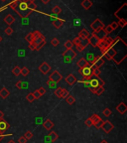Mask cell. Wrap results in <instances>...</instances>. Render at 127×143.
<instances>
[{"label": "cell", "instance_id": "22", "mask_svg": "<svg viewBox=\"0 0 127 143\" xmlns=\"http://www.w3.org/2000/svg\"><path fill=\"white\" fill-rule=\"evenodd\" d=\"M9 95H10V92L6 88H3L0 89V98H1V99H7Z\"/></svg>", "mask_w": 127, "mask_h": 143}, {"label": "cell", "instance_id": "43", "mask_svg": "<svg viewBox=\"0 0 127 143\" xmlns=\"http://www.w3.org/2000/svg\"><path fill=\"white\" fill-rule=\"evenodd\" d=\"M24 137L26 138L27 140H29V139H31V138L33 137V132L32 131H27L25 134H24Z\"/></svg>", "mask_w": 127, "mask_h": 143}, {"label": "cell", "instance_id": "60", "mask_svg": "<svg viewBox=\"0 0 127 143\" xmlns=\"http://www.w3.org/2000/svg\"><path fill=\"white\" fill-rule=\"evenodd\" d=\"M1 1H7V0H1Z\"/></svg>", "mask_w": 127, "mask_h": 143}, {"label": "cell", "instance_id": "11", "mask_svg": "<svg viewBox=\"0 0 127 143\" xmlns=\"http://www.w3.org/2000/svg\"><path fill=\"white\" fill-rule=\"evenodd\" d=\"M91 28H92L93 31H98L100 29H103L104 25H103V23L101 22L99 19H95L93 22L91 23Z\"/></svg>", "mask_w": 127, "mask_h": 143}, {"label": "cell", "instance_id": "59", "mask_svg": "<svg viewBox=\"0 0 127 143\" xmlns=\"http://www.w3.org/2000/svg\"><path fill=\"white\" fill-rule=\"evenodd\" d=\"M1 41H2V37L0 36V43H1Z\"/></svg>", "mask_w": 127, "mask_h": 143}, {"label": "cell", "instance_id": "6", "mask_svg": "<svg viewBox=\"0 0 127 143\" xmlns=\"http://www.w3.org/2000/svg\"><path fill=\"white\" fill-rule=\"evenodd\" d=\"M54 94L58 99H66L69 95V92L64 88H58L57 89L54 90Z\"/></svg>", "mask_w": 127, "mask_h": 143}, {"label": "cell", "instance_id": "31", "mask_svg": "<svg viewBox=\"0 0 127 143\" xmlns=\"http://www.w3.org/2000/svg\"><path fill=\"white\" fill-rule=\"evenodd\" d=\"M12 73H13V75H14V76L18 77L19 75H21V69H20L18 66H15L13 69H12Z\"/></svg>", "mask_w": 127, "mask_h": 143}, {"label": "cell", "instance_id": "8", "mask_svg": "<svg viewBox=\"0 0 127 143\" xmlns=\"http://www.w3.org/2000/svg\"><path fill=\"white\" fill-rule=\"evenodd\" d=\"M62 79H63V76L61 75V73H60L59 71H54L52 74H51L50 80H49V81L57 83H59Z\"/></svg>", "mask_w": 127, "mask_h": 143}, {"label": "cell", "instance_id": "56", "mask_svg": "<svg viewBox=\"0 0 127 143\" xmlns=\"http://www.w3.org/2000/svg\"><path fill=\"white\" fill-rule=\"evenodd\" d=\"M7 143H16V142H15L14 140H9V141H8Z\"/></svg>", "mask_w": 127, "mask_h": 143}, {"label": "cell", "instance_id": "42", "mask_svg": "<svg viewBox=\"0 0 127 143\" xmlns=\"http://www.w3.org/2000/svg\"><path fill=\"white\" fill-rule=\"evenodd\" d=\"M61 11H62V9L60 6L56 5L55 7L53 8V13H54V14H59V13H61Z\"/></svg>", "mask_w": 127, "mask_h": 143}, {"label": "cell", "instance_id": "30", "mask_svg": "<svg viewBox=\"0 0 127 143\" xmlns=\"http://www.w3.org/2000/svg\"><path fill=\"white\" fill-rule=\"evenodd\" d=\"M27 5H28V8H29L31 11H34V10L37 9V6L34 3V1H27Z\"/></svg>", "mask_w": 127, "mask_h": 143}, {"label": "cell", "instance_id": "27", "mask_svg": "<svg viewBox=\"0 0 127 143\" xmlns=\"http://www.w3.org/2000/svg\"><path fill=\"white\" fill-rule=\"evenodd\" d=\"M58 138H59V135L57 134V132H54V131L51 132L50 134H49V136H48V139H49L50 141H52V142L56 141Z\"/></svg>", "mask_w": 127, "mask_h": 143}, {"label": "cell", "instance_id": "38", "mask_svg": "<svg viewBox=\"0 0 127 143\" xmlns=\"http://www.w3.org/2000/svg\"><path fill=\"white\" fill-rule=\"evenodd\" d=\"M72 46H73V44H72V41H70V40H68L66 43H65V48H66V50L69 49H72Z\"/></svg>", "mask_w": 127, "mask_h": 143}, {"label": "cell", "instance_id": "4", "mask_svg": "<svg viewBox=\"0 0 127 143\" xmlns=\"http://www.w3.org/2000/svg\"><path fill=\"white\" fill-rule=\"evenodd\" d=\"M46 44V39L45 38H34L31 43H29V48L31 50L39 51L42 49Z\"/></svg>", "mask_w": 127, "mask_h": 143}, {"label": "cell", "instance_id": "52", "mask_svg": "<svg viewBox=\"0 0 127 143\" xmlns=\"http://www.w3.org/2000/svg\"><path fill=\"white\" fill-rule=\"evenodd\" d=\"M110 27L112 28V30H115L118 27V24H117V22H112L110 24Z\"/></svg>", "mask_w": 127, "mask_h": 143}, {"label": "cell", "instance_id": "5", "mask_svg": "<svg viewBox=\"0 0 127 143\" xmlns=\"http://www.w3.org/2000/svg\"><path fill=\"white\" fill-rule=\"evenodd\" d=\"M92 70H93V68L89 65V66L85 67V68L79 69V70H78V73H79V74H82L83 77L90 79V77L93 76V75H92Z\"/></svg>", "mask_w": 127, "mask_h": 143}, {"label": "cell", "instance_id": "9", "mask_svg": "<svg viewBox=\"0 0 127 143\" xmlns=\"http://www.w3.org/2000/svg\"><path fill=\"white\" fill-rule=\"evenodd\" d=\"M101 128H102V130H103L105 133H110V132L113 130L114 125L111 123L110 121L106 120V121H104V122H103V124H102Z\"/></svg>", "mask_w": 127, "mask_h": 143}, {"label": "cell", "instance_id": "10", "mask_svg": "<svg viewBox=\"0 0 127 143\" xmlns=\"http://www.w3.org/2000/svg\"><path fill=\"white\" fill-rule=\"evenodd\" d=\"M38 69H39V71L41 72L43 75H47V74L51 71V66L48 64V63L44 62V63H42V64L39 66Z\"/></svg>", "mask_w": 127, "mask_h": 143}, {"label": "cell", "instance_id": "16", "mask_svg": "<svg viewBox=\"0 0 127 143\" xmlns=\"http://www.w3.org/2000/svg\"><path fill=\"white\" fill-rule=\"evenodd\" d=\"M116 110H117L120 114H124L127 111V105H125L124 102H121V103H119V105L116 106Z\"/></svg>", "mask_w": 127, "mask_h": 143}, {"label": "cell", "instance_id": "19", "mask_svg": "<svg viewBox=\"0 0 127 143\" xmlns=\"http://www.w3.org/2000/svg\"><path fill=\"white\" fill-rule=\"evenodd\" d=\"M43 127H44L46 130H51L53 127H54V122L51 120V119H46L43 123Z\"/></svg>", "mask_w": 127, "mask_h": 143}, {"label": "cell", "instance_id": "2", "mask_svg": "<svg viewBox=\"0 0 127 143\" xmlns=\"http://www.w3.org/2000/svg\"><path fill=\"white\" fill-rule=\"evenodd\" d=\"M88 88H89L90 92L93 93L94 90L99 87H104V82L100 79L99 77H95V76H92L89 80V83H88Z\"/></svg>", "mask_w": 127, "mask_h": 143}, {"label": "cell", "instance_id": "39", "mask_svg": "<svg viewBox=\"0 0 127 143\" xmlns=\"http://www.w3.org/2000/svg\"><path fill=\"white\" fill-rule=\"evenodd\" d=\"M33 39H34V37H33V33H29V34L27 35V36L25 37V40L27 41L28 43H31V42L33 41Z\"/></svg>", "mask_w": 127, "mask_h": 143}, {"label": "cell", "instance_id": "44", "mask_svg": "<svg viewBox=\"0 0 127 143\" xmlns=\"http://www.w3.org/2000/svg\"><path fill=\"white\" fill-rule=\"evenodd\" d=\"M84 123H85V125H86V126H89V127H90V126H92V125H93L92 120H91V118H90V117L86 118V119H85V121H84Z\"/></svg>", "mask_w": 127, "mask_h": 143}, {"label": "cell", "instance_id": "47", "mask_svg": "<svg viewBox=\"0 0 127 143\" xmlns=\"http://www.w3.org/2000/svg\"><path fill=\"white\" fill-rule=\"evenodd\" d=\"M104 31H105V33L108 35V34H110L113 30H112V28L110 27V25H108V26H106V27L104 28Z\"/></svg>", "mask_w": 127, "mask_h": 143}, {"label": "cell", "instance_id": "55", "mask_svg": "<svg viewBox=\"0 0 127 143\" xmlns=\"http://www.w3.org/2000/svg\"><path fill=\"white\" fill-rule=\"evenodd\" d=\"M4 136H5L4 134H0V142H1L2 140H3V138H4Z\"/></svg>", "mask_w": 127, "mask_h": 143}, {"label": "cell", "instance_id": "50", "mask_svg": "<svg viewBox=\"0 0 127 143\" xmlns=\"http://www.w3.org/2000/svg\"><path fill=\"white\" fill-rule=\"evenodd\" d=\"M33 95H34V98H35V99H41V96H42V95H41V94H40L38 92H37V89H36V90H35V92L33 93Z\"/></svg>", "mask_w": 127, "mask_h": 143}, {"label": "cell", "instance_id": "26", "mask_svg": "<svg viewBox=\"0 0 127 143\" xmlns=\"http://www.w3.org/2000/svg\"><path fill=\"white\" fill-rule=\"evenodd\" d=\"M95 59H96V56L93 55V54H91V53H89V54L88 53L86 54V59L85 60L89 62V64H92Z\"/></svg>", "mask_w": 127, "mask_h": 143}, {"label": "cell", "instance_id": "58", "mask_svg": "<svg viewBox=\"0 0 127 143\" xmlns=\"http://www.w3.org/2000/svg\"><path fill=\"white\" fill-rule=\"evenodd\" d=\"M21 1H25V2H27V1H34V0H21Z\"/></svg>", "mask_w": 127, "mask_h": 143}, {"label": "cell", "instance_id": "18", "mask_svg": "<svg viewBox=\"0 0 127 143\" xmlns=\"http://www.w3.org/2000/svg\"><path fill=\"white\" fill-rule=\"evenodd\" d=\"M99 41H100V40H98V39L96 38L95 36H93V35H90V37L89 38V44H91L92 46H93V47H98Z\"/></svg>", "mask_w": 127, "mask_h": 143}, {"label": "cell", "instance_id": "34", "mask_svg": "<svg viewBox=\"0 0 127 143\" xmlns=\"http://www.w3.org/2000/svg\"><path fill=\"white\" fill-rule=\"evenodd\" d=\"M29 74H30V71H29V69L27 67H23L21 69V75H23L24 77H27Z\"/></svg>", "mask_w": 127, "mask_h": 143}, {"label": "cell", "instance_id": "53", "mask_svg": "<svg viewBox=\"0 0 127 143\" xmlns=\"http://www.w3.org/2000/svg\"><path fill=\"white\" fill-rule=\"evenodd\" d=\"M4 117V112L2 110H0V119H2Z\"/></svg>", "mask_w": 127, "mask_h": 143}, {"label": "cell", "instance_id": "17", "mask_svg": "<svg viewBox=\"0 0 127 143\" xmlns=\"http://www.w3.org/2000/svg\"><path fill=\"white\" fill-rule=\"evenodd\" d=\"M64 23H65V21L63 19H60V18H57V19L53 20V25H54V27L56 29H60L64 25Z\"/></svg>", "mask_w": 127, "mask_h": 143}, {"label": "cell", "instance_id": "1", "mask_svg": "<svg viewBox=\"0 0 127 143\" xmlns=\"http://www.w3.org/2000/svg\"><path fill=\"white\" fill-rule=\"evenodd\" d=\"M10 7L12 9H14L16 13L21 16L22 18L24 17H27L31 14V10L28 8V5H27V2L25 1H21V0H15L10 3Z\"/></svg>", "mask_w": 127, "mask_h": 143}, {"label": "cell", "instance_id": "51", "mask_svg": "<svg viewBox=\"0 0 127 143\" xmlns=\"http://www.w3.org/2000/svg\"><path fill=\"white\" fill-rule=\"evenodd\" d=\"M27 139L24 137V136H22V137L19 138V140H18V143H27Z\"/></svg>", "mask_w": 127, "mask_h": 143}, {"label": "cell", "instance_id": "36", "mask_svg": "<svg viewBox=\"0 0 127 143\" xmlns=\"http://www.w3.org/2000/svg\"><path fill=\"white\" fill-rule=\"evenodd\" d=\"M103 122H104V120H103V119H100V120H98L97 122H95L93 125L95 126V128H96V129H100V128H101V126H102V124H103Z\"/></svg>", "mask_w": 127, "mask_h": 143}, {"label": "cell", "instance_id": "35", "mask_svg": "<svg viewBox=\"0 0 127 143\" xmlns=\"http://www.w3.org/2000/svg\"><path fill=\"white\" fill-rule=\"evenodd\" d=\"M117 24H118V26H120V27H125L127 24V20L126 19H124V18L119 19V21L117 22Z\"/></svg>", "mask_w": 127, "mask_h": 143}, {"label": "cell", "instance_id": "45", "mask_svg": "<svg viewBox=\"0 0 127 143\" xmlns=\"http://www.w3.org/2000/svg\"><path fill=\"white\" fill-rule=\"evenodd\" d=\"M4 32H5L6 35H9V36H10V35L13 34V29H12L10 26H8V27L5 29V31H4Z\"/></svg>", "mask_w": 127, "mask_h": 143}, {"label": "cell", "instance_id": "57", "mask_svg": "<svg viewBox=\"0 0 127 143\" xmlns=\"http://www.w3.org/2000/svg\"><path fill=\"white\" fill-rule=\"evenodd\" d=\"M100 143H108V142H107L106 140H101V141H100Z\"/></svg>", "mask_w": 127, "mask_h": 143}, {"label": "cell", "instance_id": "24", "mask_svg": "<svg viewBox=\"0 0 127 143\" xmlns=\"http://www.w3.org/2000/svg\"><path fill=\"white\" fill-rule=\"evenodd\" d=\"M14 21H15V18H14V16L11 15V14H8V15L5 16V18H4V22H5L8 26H10L11 24H13Z\"/></svg>", "mask_w": 127, "mask_h": 143}, {"label": "cell", "instance_id": "49", "mask_svg": "<svg viewBox=\"0 0 127 143\" xmlns=\"http://www.w3.org/2000/svg\"><path fill=\"white\" fill-rule=\"evenodd\" d=\"M37 92H38L41 95H44V94H46V89H45L44 88H42V87H41V88H39L38 89H37Z\"/></svg>", "mask_w": 127, "mask_h": 143}, {"label": "cell", "instance_id": "29", "mask_svg": "<svg viewBox=\"0 0 127 143\" xmlns=\"http://www.w3.org/2000/svg\"><path fill=\"white\" fill-rule=\"evenodd\" d=\"M66 103H69L70 105H72L75 102H76V99H75L72 95H70V94H69V95L66 98Z\"/></svg>", "mask_w": 127, "mask_h": 143}, {"label": "cell", "instance_id": "40", "mask_svg": "<svg viewBox=\"0 0 127 143\" xmlns=\"http://www.w3.org/2000/svg\"><path fill=\"white\" fill-rule=\"evenodd\" d=\"M111 111L110 108H104V109L102 110V114L104 116H110L111 115Z\"/></svg>", "mask_w": 127, "mask_h": 143}, {"label": "cell", "instance_id": "20", "mask_svg": "<svg viewBox=\"0 0 127 143\" xmlns=\"http://www.w3.org/2000/svg\"><path fill=\"white\" fill-rule=\"evenodd\" d=\"M77 65L78 66V68H79V69H83V68H85V67L89 66V62L85 60L84 58H82V59H79V60L77 61Z\"/></svg>", "mask_w": 127, "mask_h": 143}, {"label": "cell", "instance_id": "48", "mask_svg": "<svg viewBox=\"0 0 127 143\" xmlns=\"http://www.w3.org/2000/svg\"><path fill=\"white\" fill-rule=\"evenodd\" d=\"M60 44V42H59V40L57 38H53L52 39V45L54 46V47H57L58 45Z\"/></svg>", "mask_w": 127, "mask_h": 143}, {"label": "cell", "instance_id": "33", "mask_svg": "<svg viewBox=\"0 0 127 143\" xmlns=\"http://www.w3.org/2000/svg\"><path fill=\"white\" fill-rule=\"evenodd\" d=\"M90 118H91V120H92V123H95V122H97L98 120H100L101 119V117H100L98 114H96V113H94V114H92V115L90 116Z\"/></svg>", "mask_w": 127, "mask_h": 143}, {"label": "cell", "instance_id": "13", "mask_svg": "<svg viewBox=\"0 0 127 143\" xmlns=\"http://www.w3.org/2000/svg\"><path fill=\"white\" fill-rule=\"evenodd\" d=\"M103 64H104V61L102 59V57H96V59L91 64V67H93L94 69H99Z\"/></svg>", "mask_w": 127, "mask_h": 143}, {"label": "cell", "instance_id": "54", "mask_svg": "<svg viewBox=\"0 0 127 143\" xmlns=\"http://www.w3.org/2000/svg\"><path fill=\"white\" fill-rule=\"evenodd\" d=\"M41 1H42L43 3H45V4H47V3H49V2H50L51 0H41Z\"/></svg>", "mask_w": 127, "mask_h": 143}, {"label": "cell", "instance_id": "21", "mask_svg": "<svg viewBox=\"0 0 127 143\" xmlns=\"http://www.w3.org/2000/svg\"><path fill=\"white\" fill-rule=\"evenodd\" d=\"M66 82L69 83L70 86H72V84H75V83H77V80L73 75H69V76L66 77Z\"/></svg>", "mask_w": 127, "mask_h": 143}, {"label": "cell", "instance_id": "32", "mask_svg": "<svg viewBox=\"0 0 127 143\" xmlns=\"http://www.w3.org/2000/svg\"><path fill=\"white\" fill-rule=\"evenodd\" d=\"M103 93H104V88L103 87H99V88H97L93 92V94H96V95H101Z\"/></svg>", "mask_w": 127, "mask_h": 143}, {"label": "cell", "instance_id": "37", "mask_svg": "<svg viewBox=\"0 0 127 143\" xmlns=\"http://www.w3.org/2000/svg\"><path fill=\"white\" fill-rule=\"evenodd\" d=\"M26 99H27L29 102H33L34 100H35V98H34V95H33V93H29V94L26 95Z\"/></svg>", "mask_w": 127, "mask_h": 143}, {"label": "cell", "instance_id": "25", "mask_svg": "<svg viewBox=\"0 0 127 143\" xmlns=\"http://www.w3.org/2000/svg\"><path fill=\"white\" fill-rule=\"evenodd\" d=\"M82 6H83V8H84L85 10H88L89 8H91V6H92V2H91V0H83V2H82Z\"/></svg>", "mask_w": 127, "mask_h": 143}, {"label": "cell", "instance_id": "23", "mask_svg": "<svg viewBox=\"0 0 127 143\" xmlns=\"http://www.w3.org/2000/svg\"><path fill=\"white\" fill-rule=\"evenodd\" d=\"M90 35H91V34L89 33V32L88 31V30H86V29H85V28H83V30H82V31L78 33V37H79V38H86V39H89V37H90Z\"/></svg>", "mask_w": 127, "mask_h": 143}, {"label": "cell", "instance_id": "14", "mask_svg": "<svg viewBox=\"0 0 127 143\" xmlns=\"http://www.w3.org/2000/svg\"><path fill=\"white\" fill-rule=\"evenodd\" d=\"M91 35L95 36L98 40H102V39L105 38V37L107 36V34L105 33V31H104V28H103V29H100V30H98V31H94Z\"/></svg>", "mask_w": 127, "mask_h": 143}, {"label": "cell", "instance_id": "12", "mask_svg": "<svg viewBox=\"0 0 127 143\" xmlns=\"http://www.w3.org/2000/svg\"><path fill=\"white\" fill-rule=\"evenodd\" d=\"M9 128H10V125L7 121L4 120L3 118L0 119V134H4V132L8 130Z\"/></svg>", "mask_w": 127, "mask_h": 143}, {"label": "cell", "instance_id": "7", "mask_svg": "<svg viewBox=\"0 0 127 143\" xmlns=\"http://www.w3.org/2000/svg\"><path fill=\"white\" fill-rule=\"evenodd\" d=\"M102 55L104 56V58L106 60L110 61V60H113V58H115L116 56V51L113 48H108V49L105 51L104 53L102 54Z\"/></svg>", "mask_w": 127, "mask_h": 143}, {"label": "cell", "instance_id": "46", "mask_svg": "<svg viewBox=\"0 0 127 143\" xmlns=\"http://www.w3.org/2000/svg\"><path fill=\"white\" fill-rule=\"evenodd\" d=\"M79 42H81V38H79V37H76V38L72 40V44L76 45V46H78V45H79Z\"/></svg>", "mask_w": 127, "mask_h": 143}, {"label": "cell", "instance_id": "3", "mask_svg": "<svg viewBox=\"0 0 127 143\" xmlns=\"http://www.w3.org/2000/svg\"><path fill=\"white\" fill-rule=\"evenodd\" d=\"M114 43V40L111 38V37H108V36H106L105 38H103L102 40H100L99 41V44H98V48L100 49L101 51V53L103 54L106 50L108 49V48H110L111 46L113 45Z\"/></svg>", "mask_w": 127, "mask_h": 143}, {"label": "cell", "instance_id": "15", "mask_svg": "<svg viewBox=\"0 0 127 143\" xmlns=\"http://www.w3.org/2000/svg\"><path fill=\"white\" fill-rule=\"evenodd\" d=\"M63 56H64L65 58H66V59H73V58L77 56V54H76V52L72 49H69V50H66V52H64Z\"/></svg>", "mask_w": 127, "mask_h": 143}, {"label": "cell", "instance_id": "28", "mask_svg": "<svg viewBox=\"0 0 127 143\" xmlns=\"http://www.w3.org/2000/svg\"><path fill=\"white\" fill-rule=\"evenodd\" d=\"M89 39L86 38H81V42H79V46L83 47V49H85L88 46H89Z\"/></svg>", "mask_w": 127, "mask_h": 143}, {"label": "cell", "instance_id": "41", "mask_svg": "<svg viewBox=\"0 0 127 143\" xmlns=\"http://www.w3.org/2000/svg\"><path fill=\"white\" fill-rule=\"evenodd\" d=\"M24 86H26V84H24V83H23V82H21V81L17 82L16 84H15V87H16L17 88H19V89H22V88H24Z\"/></svg>", "mask_w": 127, "mask_h": 143}]
</instances>
